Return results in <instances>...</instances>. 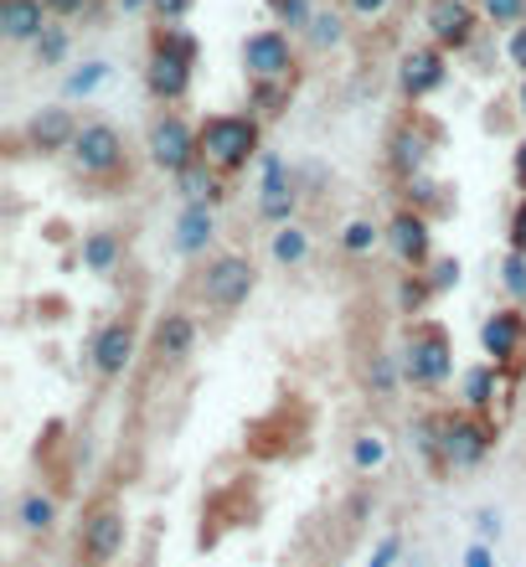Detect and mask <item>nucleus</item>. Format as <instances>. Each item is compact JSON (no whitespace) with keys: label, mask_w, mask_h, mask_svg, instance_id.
<instances>
[{"label":"nucleus","mask_w":526,"mask_h":567,"mask_svg":"<svg viewBox=\"0 0 526 567\" xmlns=\"http://www.w3.org/2000/svg\"><path fill=\"white\" fill-rule=\"evenodd\" d=\"M202 155L212 171H243L258 155V120L254 114H212L202 124Z\"/></svg>","instance_id":"nucleus-1"},{"label":"nucleus","mask_w":526,"mask_h":567,"mask_svg":"<svg viewBox=\"0 0 526 567\" xmlns=\"http://www.w3.org/2000/svg\"><path fill=\"white\" fill-rule=\"evenodd\" d=\"M403 372H408V382H419V388H439V382H450V372H454V346H450V336H444V326H434V320H419V326L408 330Z\"/></svg>","instance_id":"nucleus-2"},{"label":"nucleus","mask_w":526,"mask_h":567,"mask_svg":"<svg viewBox=\"0 0 526 567\" xmlns=\"http://www.w3.org/2000/svg\"><path fill=\"white\" fill-rule=\"evenodd\" d=\"M151 161L166 171V176H186L196 161H202V135L181 114H161L151 124Z\"/></svg>","instance_id":"nucleus-3"},{"label":"nucleus","mask_w":526,"mask_h":567,"mask_svg":"<svg viewBox=\"0 0 526 567\" xmlns=\"http://www.w3.org/2000/svg\"><path fill=\"white\" fill-rule=\"evenodd\" d=\"M258 269L243 254H223L207 264V279H202V295H207L212 310H238L243 299L254 295Z\"/></svg>","instance_id":"nucleus-4"},{"label":"nucleus","mask_w":526,"mask_h":567,"mask_svg":"<svg viewBox=\"0 0 526 567\" xmlns=\"http://www.w3.org/2000/svg\"><path fill=\"white\" fill-rule=\"evenodd\" d=\"M491 454V429L481 419H439V464L475 470Z\"/></svg>","instance_id":"nucleus-5"},{"label":"nucleus","mask_w":526,"mask_h":567,"mask_svg":"<svg viewBox=\"0 0 526 567\" xmlns=\"http://www.w3.org/2000/svg\"><path fill=\"white\" fill-rule=\"evenodd\" d=\"M73 161L83 176H109V171L124 165V135L104 120L83 124V130H78V145H73Z\"/></svg>","instance_id":"nucleus-6"},{"label":"nucleus","mask_w":526,"mask_h":567,"mask_svg":"<svg viewBox=\"0 0 526 567\" xmlns=\"http://www.w3.org/2000/svg\"><path fill=\"white\" fill-rule=\"evenodd\" d=\"M475 21H481V11L470 0H429V31H434V47H444V52H460L475 42Z\"/></svg>","instance_id":"nucleus-7"},{"label":"nucleus","mask_w":526,"mask_h":567,"mask_svg":"<svg viewBox=\"0 0 526 567\" xmlns=\"http://www.w3.org/2000/svg\"><path fill=\"white\" fill-rule=\"evenodd\" d=\"M243 68L254 78H289L295 68V52H289V31L279 27H264L243 42Z\"/></svg>","instance_id":"nucleus-8"},{"label":"nucleus","mask_w":526,"mask_h":567,"mask_svg":"<svg viewBox=\"0 0 526 567\" xmlns=\"http://www.w3.org/2000/svg\"><path fill=\"white\" fill-rule=\"evenodd\" d=\"M192 68H196V58H186V52H176V47H166V42H155L145 83H151L155 99L176 104V99H186V89H192Z\"/></svg>","instance_id":"nucleus-9"},{"label":"nucleus","mask_w":526,"mask_h":567,"mask_svg":"<svg viewBox=\"0 0 526 567\" xmlns=\"http://www.w3.org/2000/svg\"><path fill=\"white\" fill-rule=\"evenodd\" d=\"M295 207H300V196H295V181H289L285 161L279 155H264V186H258V217L274 227H289V217H295Z\"/></svg>","instance_id":"nucleus-10"},{"label":"nucleus","mask_w":526,"mask_h":567,"mask_svg":"<svg viewBox=\"0 0 526 567\" xmlns=\"http://www.w3.org/2000/svg\"><path fill=\"white\" fill-rule=\"evenodd\" d=\"M78 547H83V557H89L93 567L114 563V557L124 553V511H114V506L93 511L89 522H83V537H78Z\"/></svg>","instance_id":"nucleus-11"},{"label":"nucleus","mask_w":526,"mask_h":567,"mask_svg":"<svg viewBox=\"0 0 526 567\" xmlns=\"http://www.w3.org/2000/svg\"><path fill=\"white\" fill-rule=\"evenodd\" d=\"M398 78H403L408 99H429V93H439L444 89V78H450V68H444V47H413V52H403Z\"/></svg>","instance_id":"nucleus-12"},{"label":"nucleus","mask_w":526,"mask_h":567,"mask_svg":"<svg viewBox=\"0 0 526 567\" xmlns=\"http://www.w3.org/2000/svg\"><path fill=\"white\" fill-rule=\"evenodd\" d=\"M89 357H93V372H99V377H124V367L135 361V330L124 326V320L104 326L99 336H93Z\"/></svg>","instance_id":"nucleus-13"},{"label":"nucleus","mask_w":526,"mask_h":567,"mask_svg":"<svg viewBox=\"0 0 526 567\" xmlns=\"http://www.w3.org/2000/svg\"><path fill=\"white\" fill-rule=\"evenodd\" d=\"M27 145L42 150V155H52V150H73L78 145V120L68 114V109H37L27 120Z\"/></svg>","instance_id":"nucleus-14"},{"label":"nucleus","mask_w":526,"mask_h":567,"mask_svg":"<svg viewBox=\"0 0 526 567\" xmlns=\"http://www.w3.org/2000/svg\"><path fill=\"white\" fill-rule=\"evenodd\" d=\"M388 248L403 258L408 269H423L429 264V217L423 212H398L388 223Z\"/></svg>","instance_id":"nucleus-15"},{"label":"nucleus","mask_w":526,"mask_h":567,"mask_svg":"<svg viewBox=\"0 0 526 567\" xmlns=\"http://www.w3.org/2000/svg\"><path fill=\"white\" fill-rule=\"evenodd\" d=\"M481 346H485V357H491V367L496 361H512L522 357V346H526V320L516 310H496L491 320L481 326Z\"/></svg>","instance_id":"nucleus-16"},{"label":"nucleus","mask_w":526,"mask_h":567,"mask_svg":"<svg viewBox=\"0 0 526 567\" xmlns=\"http://www.w3.org/2000/svg\"><path fill=\"white\" fill-rule=\"evenodd\" d=\"M47 31V0H0V37L6 42H37Z\"/></svg>","instance_id":"nucleus-17"},{"label":"nucleus","mask_w":526,"mask_h":567,"mask_svg":"<svg viewBox=\"0 0 526 567\" xmlns=\"http://www.w3.org/2000/svg\"><path fill=\"white\" fill-rule=\"evenodd\" d=\"M212 233H217V217H212L207 202H186V207H181V217H176V254L181 258L202 254V248L212 243Z\"/></svg>","instance_id":"nucleus-18"},{"label":"nucleus","mask_w":526,"mask_h":567,"mask_svg":"<svg viewBox=\"0 0 526 567\" xmlns=\"http://www.w3.org/2000/svg\"><path fill=\"white\" fill-rule=\"evenodd\" d=\"M192 346H196V326H192V315H166L161 326H155V351L166 361H181V357H192Z\"/></svg>","instance_id":"nucleus-19"},{"label":"nucleus","mask_w":526,"mask_h":567,"mask_svg":"<svg viewBox=\"0 0 526 567\" xmlns=\"http://www.w3.org/2000/svg\"><path fill=\"white\" fill-rule=\"evenodd\" d=\"M114 264H120V238H114V233H104V227H99V233H89V238H83V269H89V274H109Z\"/></svg>","instance_id":"nucleus-20"},{"label":"nucleus","mask_w":526,"mask_h":567,"mask_svg":"<svg viewBox=\"0 0 526 567\" xmlns=\"http://www.w3.org/2000/svg\"><path fill=\"white\" fill-rule=\"evenodd\" d=\"M310 258V233L305 227H279L274 233V264H285V269H295V264H305Z\"/></svg>","instance_id":"nucleus-21"},{"label":"nucleus","mask_w":526,"mask_h":567,"mask_svg":"<svg viewBox=\"0 0 526 567\" xmlns=\"http://www.w3.org/2000/svg\"><path fill=\"white\" fill-rule=\"evenodd\" d=\"M423 161H429V145H423L413 130H403V135L392 140V165H398V176H419Z\"/></svg>","instance_id":"nucleus-22"},{"label":"nucleus","mask_w":526,"mask_h":567,"mask_svg":"<svg viewBox=\"0 0 526 567\" xmlns=\"http://www.w3.org/2000/svg\"><path fill=\"white\" fill-rule=\"evenodd\" d=\"M351 464H357L361 475H367V470H382V464H388V439H382L377 429L357 433V444H351Z\"/></svg>","instance_id":"nucleus-23"},{"label":"nucleus","mask_w":526,"mask_h":567,"mask_svg":"<svg viewBox=\"0 0 526 567\" xmlns=\"http://www.w3.org/2000/svg\"><path fill=\"white\" fill-rule=\"evenodd\" d=\"M52 522H58V501H52V495H42V491L21 495V526H27V532H47Z\"/></svg>","instance_id":"nucleus-24"},{"label":"nucleus","mask_w":526,"mask_h":567,"mask_svg":"<svg viewBox=\"0 0 526 567\" xmlns=\"http://www.w3.org/2000/svg\"><path fill=\"white\" fill-rule=\"evenodd\" d=\"M109 83V62H83L78 73H68V99H89V93H99Z\"/></svg>","instance_id":"nucleus-25"},{"label":"nucleus","mask_w":526,"mask_h":567,"mask_svg":"<svg viewBox=\"0 0 526 567\" xmlns=\"http://www.w3.org/2000/svg\"><path fill=\"white\" fill-rule=\"evenodd\" d=\"M181 196H186V202H207V207H212V202H217V176H212L207 165L196 161L192 171L181 176Z\"/></svg>","instance_id":"nucleus-26"},{"label":"nucleus","mask_w":526,"mask_h":567,"mask_svg":"<svg viewBox=\"0 0 526 567\" xmlns=\"http://www.w3.org/2000/svg\"><path fill=\"white\" fill-rule=\"evenodd\" d=\"M465 403L470 408H491L496 403V367H475L465 377Z\"/></svg>","instance_id":"nucleus-27"},{"label":"nucleus","mask_w":526,"mask_h":567,"mask_svg":"<svg viewBox=\"0 0 526 567\" xmlns=\"http://www.w3.org/2000/svg\"><path fill=\"white\" fill-rule=\"evenodd\" d=\"M254 104L264 114H279L289 104V78H254Z\"/></svg>","instance_id":"nucleus-28"},{"label":"nucleus","mask_w":526,"mask_h":567,"mask_svg":"<svg viewBox=\"0 0 526 567\" xmlns=\"http://www.w3.org/2000/svg\"><path fill=\"white\" fill-rule=\"evenodd\" d=\"M269 11H274V21L289 31H310V21H316L310 0H269Z\"/></svg>","instance_id":"nucleus-29"},{"label":"nucleus","mask_w":526,"mask_h":567,"mask_svg":"<svg viewBox=\"0 0 526 567\" xmlns=\"http://www.w3.org/2000/svg\"><path fill=\"white\" fill-rule=\"evenodd\" d=\"M31 47H37V62H42V68H62V62H68V31L62 27H47Z\"/></svg>","instance_id":"nucleus-30"},{"label":"nucleus","mask_w":526,"mask_h":567,"mask_svg":"<svg viewBox=\"0 0 526 567\" xmlns=\"http://www.w3.org/2000/svg\"><path fill=\"white\" fill-rule=\"evenodd\" d=\"M382 238H388L382 227H372V223H351L347 233H341V248H347L351 258H361V254H372V248H377Z\"/></svg>","instance_id":"nucleus-31"},{"label":"nucleus","mask_w":526,"mask_h":567,"mask_svg":"<svg viewBox=\"0 0 526 567\" xmlns=\"http://www.w3.org/2000/svg\"><path fill=\"white\" fill-rule=\"evenodd\" d=\"M305 37H310V47H320V52H326V47H336V42H341V16H336V11H316V21H310V31H305Z\"/></svg>","instance_id":"nucleus-32"},{"label":"nucleus","mask_w":526,"mask_h":567,"mask_svg":"<svg viewBox=\"0 0 526 567\" xmlns=\"http://www.w3.org/2000/svg\"><path fill=\"white\" fill-rule=\"evenodd\" d=\"M501 284H506V289H512L516 299H526V254H506L501 258Z\"/></svg>","instance_id":"nucleus-33"},{"label":"nucleus","mask_w":526,"mask_h":567,"mask_svg":"<svg viewBox=\"0 0 526 567\" xmlns=\"http://www.w3.org/2000/svg\"><path fill=\"white\" fill-rule=\"evenodd\" d=\"M481 11L496 21V27H516L526 16V0H481Z\"/></svg>","instance_id":"nucleus-34"},{"label":"nucleus","mask_w":526,"mask_h":567,"mask_svg":"<svg viewBox=\"0 0 526 567\" xmlns=\"http://www.w3.org/2000/svg\"><path fill=\"white\" fill-rule=\"evenodd\" d=\"M429 299H434V284L419 279V274H413V279H403V289H398V305H403V310H423Z\"/></svg>","instance_id":"nucleus-35"},{"label":"nucleus","mask_w":526,"mask_h":567,"mask_svg":"<svg viewBox=\"0 0 526 567\" xmlns=\"http://www.w3.org/2000/svg\"><path fill=\"white\" fill-rule=\"evenodd\" d=\"M367 382H372V392H382V398H388V392L398 388V372H392V357H372V367H367Z\"/></svg>","instance_id":"nucleus-36"},{"label":"nucleus","mask_w":526,"mask_h":567,"mask_svg":"<svg viewBox=\"0 0 526 567\" xmlns=\"http://www.w3.org/2000/svg\"><path fill=\"white\" fill-rule=\"evenodd\" d=\"M429 284H434V295H439V289H454V284H460V258H439L434 279H429Z\"/></svg>","instance_id":"nucleus-37"},{"label":"nucleus","mask_w":526,"mask_h":567,"mask_svg":"<svg viewBox=\"0 0 526 567\" xmlns=\"http://www.w3.org/2000/svg\"><path fill=\"white\" fill-rule=\"evenodd\" d=\"M398 557H403V537H382V542H377V553H372V563H367V567H392Z\"/></svg>","instance_id":"nucleus-38"},{"label":"nucleus","mask_w":526,"mask_h":567,"mask_svg":"<svg viewBox=\"0 0 526 567\" xmlns=\"http://www.w3.org/2000/svg\"><path fill=\"white\" fill-rule=\"evenodd\" d=\"M475 532H481V542L501 537V511H481V516H475Z\"/></svg>","instance_id":"nucleus-39"},{"label":"nucleus","mask_w":526,"mask_h":567,"mask_svg":"<svg viewBox=\"0 0 526 567\" xmlns=\"http://www.w3.org/2000/svg\"><path fill=\"white\" fill-rule=\"evenodd\" d=\"M506 58H512L516 68L526 73V27H516V31H512V42H506Z\"/></svg>","instance_id":"nucleus-40"},{"label":"nucleus","mask_w":526,"mask_h":567,"mask_svg":"<svg viewBox=\"0 0 526 567\" xmlns=\"http://www.w3.org/2000/svg\"><path fill=\"white\" fill-rule=\"evenodd\" d=\"M460 567H496V553H491L485 542H475V547L465 553V563H460Z\"/></svg>","instance_id":"nucleus-41"},{"label":"nucleus","mask_w":526,"mask_h":567,"mask_svg":"<svg viewBox=\"0 0 526 567\" xmlns=\"http://www.w3.org/2000/svg\"><path fill=\"white\" fill-rule=\"evenodd\" d=\"M351 6V16H367V21H372V16H382L392 6V0H347Z\"/></svg>","instance_id":"nucleus-42"},{"label":"nucleus","mask_w":526,"mask_h":567,"mask_svg":"<svg viewBox=\"0 0 526 567\" xmlns=\"http://www.w3.org/2000/svg\"><path fill=\"white\" fill-rule=\"evenodd\" d=\"M512 248L516 254H526V202L516 207V223H512Z\"/></svg>","instance_id":"nucleus-43"},{"label":"nucleus","mask_w":526,"mask_h":567,"mask_svg":"<svg viewBox=\"0 0 526 567\" xmlns=\"http://www.w3.org/2000/svg\"><path fill=\"white\" fill-rule=\"evenodd\" d=\"M155 11L166 16V21H181V16L192 11V0H155Z\"/></svg>","instance_id":"nucleus-44"},{"label":"nucleus","mask_w":526,"mask_h":567,"mask_svg":"<svg viewBox=\"0 0 526 567\" xmlns=\"http://www.w3.org/2000/svg\"><path fill=\"white\" fill-rule=\"evenodd\" d=\"M83 6H89V0H47V11L52 16H78Z\"/></svg>","instance_id":"nucleus-45"},{"label":"nucleus","mask_w":526,"mask_h":567,"mask_svg":"<svg viewBox=\"0 0 526 567\" xmlns=\"http://www.w3.org/2000/svg\"><path fill=\"white\" fill-rule=\"evenodd\" d=\"M516 186H522V192H526V140H522V145H516Z\"/></svg>","instance_id":"nucleus-46"},{"label":"nucleus","mask_w":526,"mask_h":567,"mask_svg":"<svg viewBox=\"0 0 526 567\" xmlns=\"http://www.w3.org/2000/svg\"><path fill=\"white\" fill-rule=\"evenodd\" d=\"M145 6H155V0H124V11H145Z\"/></svg>","instance_id":"nucleus-47"},{"label":"nucleus","mask_w":526,"mask_h":567,"mask_svg":"<svg viewBox=\"0 0 526 567\" xmlns=\"http://www.w3.org/2000/svg\"><path fill=\"white\" fill-rule=\"evenodd\" d=\"M522 114H526V78H522Z\"/></svg>","instance_id":"nucleus-48"}]
</instances>
